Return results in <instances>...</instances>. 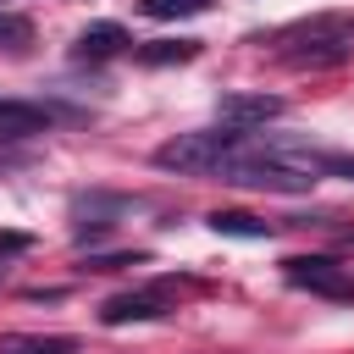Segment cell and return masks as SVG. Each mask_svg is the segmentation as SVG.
<instances>
[{
	"mask_svg": "<svg viewBox=\"0 0 354 354\" xmlns=\"http://www.w3.org/2000/svg\"><path fill=\"white\" fill-rule=\"evenodd\" d=\"M282 111H288L282 94H249V88L221 94V122H227V127H266V122L282 116Z\"/></svg>",
	"mask_w": 354,
	"mask_h": 354,
	"instance_id": "5",
	"label": "cell"
},
{
	"mask_svg": "<svg viewBox=\"0 0 354 354\" xmlns=\"http://www.w3.org/2000/svg\"><path fill=\"white\" fill-rule=\"evenodd\" d=\"M354 55V44L343 33H332V22H310L299 28V50H277L282 66H299V72H321V66H343Z\"/></svg>",
	"mask_w": 354,
	"mask_h": 354,
	"instance_id": "3",
	"label": "cell"
},
{
	"mask_svg": "<svg viewBox=\"0 0 354 354\" xmlns=\"http://www.w3.org/2000/svg\"><path fill=\"white\" fill-rule=\"evenodd\" d=\"M210 227H216L221 238H271V232H277L271 221H260V216H249V210H216Z\"/></svg>",
	"mask_w": 354,
	"mask_h": 354,
	"instance_id": "10",
	"label": "cell"
},
{
	"mask_svg": "<svg viewBox=\"0 0 354 354\" xmlns=\"http://www.w3.org/2000/svg\"><path fill=\"white\" fill-rule=\"evenodd\" d=\"M171 310V288L155 282V288H127V293H111L100 304V321L105 326H127V321H155Z\"/></svg>",
	"mask_w": 354,
	"mask_h": 354,
	"instance_id": "4",
	"label": "cell"
},
{
	"mask_svg": "<svg viewBox=\"0 0 354 354\" xmlns=\"http://www.w3.org/2000/svg\"><path fill=\"white\" fill-rule=\"evenodd\" d=\"M138 6H144V17H160L166 22V17H199L210 0H138Z\"/></svg>",
	"mask_w": 354,
	"mask_h": 354,
	"instance_id": "12",
	"label": "cell"
},
{
	"mask_svg": "<svg viewBox=\"0 0 354 354\" xmlns=\"http://www.w3.org/2000/svg\"><path fill=\"white\" fill-rule=\"evenodd\" d=\"M194 55H199V39H149V44H138L144 66H171V61H194Z\"/></svg>",
	"mask_w": 354,
	"mask_h": 354,
	"instance_id": "9",
	"label": "cell"
},
{
	"mask_svg": "<svg viewBox=\"0 0 354 354\" xmlns=\"http://www.w3.org/2000/svg\"><path fill=\"white\" fill-rule=\"evenodd\" d=\"M50 133V111L33 100H0V138H39Z\"/></svg>",
	"mask_w": 354,
	"mask_h": 354,
	"instance_id": "7",
	"label": "cell"
},
{
	"mask_svg": "<svg viewBox=\"0 0 354 354\" xmlns=\"http://www.w3.org/2000/svg\"><path fill=\"white\" fill-rule=\"evenodd\" d=\"M28 243H33L28 232H0V254H22Z\"/></svg>",
	"mask_w": 354,
	"mask_h": 354,
	"instance_id": "14",
	"label": "cell"
},
{
	"mask_svg": "<svg viewBox=\"0 0 354 354\" xmlns=\"http://www.w3.org/2000/svg\"><path fill=\"white\" fill-rule=\"evenodd\" d=\"M315 171H321V177H326V171H332V177H354V155H326V149H321V155H315Z\"/></svg>",
	"mask_w": 354,
	"mask_h": 354,
	"instance_id": "13",
	"label": "cell"
},
{
	"mask_svg": "<svg viewBox=\"0 0 354 354\" xmlns=\"http://www.w3.org/2000/svg\"><path fill=\"white\" fill-rule=\"evenodd\" d=\"M33 44V22L22 11H0V50H28Z\"/></svg>",
	"mask_w": 354,
	"mask_h": 354,
	"instance_id": "11",
	"label": "cell"
},
{
	"mask_svg": "<svg viewBox=\"0 0 354 354\" xmlns=\"http://www.w3.org/2000/svg\"><path fill=\"white\" fill-rule=\"evenodd\" d=\"M127 44H133V39H127L122 22H88V28L77 33L72 55H77V61H105V55H122Z\"/></svg>",
	"mask_w": 354,
	"mask_h": 354,
	"instance_id": "6",
	"label": "cell"
},
{
	"mask_svg": "<svg viewBox=\"0 0 354 354\" xmlns=\"http://www.w3.org/2000/svg\"><path fill=\"white\" fill-rule=\"evenodd\" d=\"M282 277L315 299H332V304H354V271L332 254H293L282 260Z\"/></svg>",
	"mask_w": 354,
	"mask_h": 354,
	"instance_id": "2",
	"label": "cell"
},
{
	"mask_svg": "<svg viewBox=\"0 0 354 354\" xmlns=\"http://www.w3.org/2000/svg\"><path fill=\"white\" fill-rule=\"evenodd\" d=\"M249 144V127H205V133H177L171 144L155 149V166L160 171H177V177H216L227 155H238Z\"/></svg>",
	"mask_w": 354,
	"mask_h": 354,
	"instance_id": "1",
	"label": "cell"
},
{
	"mask_svg": "<svg viewBox=\"0 0 354 354\" xmlns=\"http://www.w3.org/2000/svg\"><path fill=\"white\" fill-rule=\"evenodd\" d=\"M0 354H77L66 332H0Z\"/></svg>",
	"mask_w": 354,
	"mask_h": 354,
	"instance_id": "8",
	"label": "cell"
}]
</instances>
